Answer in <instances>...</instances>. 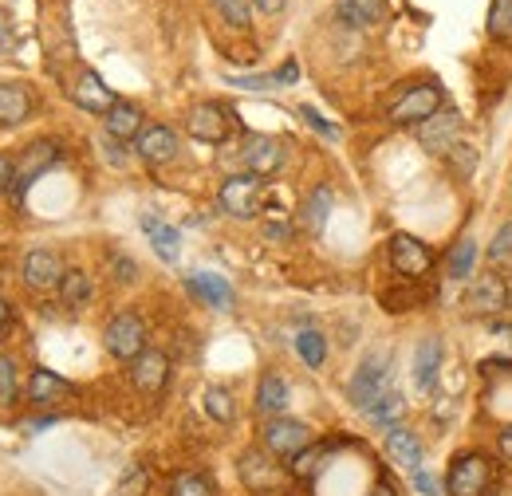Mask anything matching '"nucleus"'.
<instances>
[{"label":"nucleus","mask_w":512,"mask_h":496,"mask_svg":"<svg viewBox=\"0 0 512 496\" xmlns=\"http://www.w3.org/2000/svg\"><path fill=\"white\" fill-rule=\"evenodd\" d=\"M386 390H390V355L371 351V355L359 363V371L351 374V382H347V398H351V406H359V410L367 414Z\"/></svg>","instance_id":"obj_1"},{"label":"nucleus","mask_w":512,"mask_h":496,"mask_svg":"<svg viewBox=\"0 0 512 496\" xmlns=\"http://www.w3.org/2000/svg\"><path fill=\"white\" fill-rule=\"evenodd\" d=\"M442 87L438 83H414V87H406L394 103H390V111H386V119L394 126H422L426 119H434L438 111H442Z\"/></svg>","instance_id":"obj_2"},{"label":"nucleus","mask_w":512,"mask_h":496,"mask_svg":"<svg viewBox=\"0 0 512 496\" xmlns=\"http://www.w3.org/2000/svg\"><path fill=\"white\" fill-rule=\"evenodd\" d=\"M493 485V461L485 453H461L453 457L446 477L449 496H485Z\"/></svg>","instance_id":"obj_3"},{"label":"nucleus","mask_w":512,"mask_h":496,"mask_svg":"<svg viewBox=\"0 0 512 496\" xmlns=\"http://www.w3.org/2000/svg\"><path fill=\"white\" fill-rule=\"evenodd\" d=\"M56 162H60V146H56V142L40 138V142L24 146V150L16 154V166H12V186H8V193H12V197H24V193H28V186H32L36 178H44V174H48Z\"/></svg>","instance_id":"obj_4"},{"label":"nucleus","mask_w":512,"mask_h":496,"mask_svg":"<svg viewBox=\"0 0 512 496\" xmlns=\"http://www.w3.org/2000/svg\"><path fill=\"white\" fill-rule=\"evenodd\" d=\"M103 343H107V351H111L115 359L134 363V359L146 351V323H142V315H138V311H119V315L107 323Z\"/></svg>","instance_id":"obj_5"},{"label":"nucleus","mask_w":512,"mask_h":496,"mask_svg":"<svg viewBox=\"0 0 512 496\" xmlns=\"http://www.w3.org/2000/svg\"><path fill=\"white\" fill-rule=\"evenodd\" d=\"M390 264H394V272L398 276H410V280H418V276H426L430 268H434V252L426 241H418V237H410V233H394L390 237Z\"/></svg>","instance_id":"obj_6"},{"label":"nucleus","mask_w":512,"mask_h":496,"mask_svg":"<svg viewBox=\"0 0 512 496\" xmlns=\"http://www.w3.org/2000/svg\"><path fill=\"white\" fill-rule=\"evenodd\" d=\"M264 178H253V174H233L225 178L221 186V209L229 217H256L260 213V201H264Z\"/></svg>","instance_id":"obj_7"},{"label":"nucleus","mask_w":512,"mask_h":496,"mask_svg":"<svg viewBox=\"0 0 512 496\" xmlns=\"http://www.w3.org/2000/svg\"><path fill=\"white\" fill-rule=\"evenodd\" d=\"M512 304V292L509 284L501 280V276H481V280H473L469 284V292H465V300H461V308L469 311V315H477V319H485V315H497V311H505Z\"/></svg>","instance_id":"obj_8"},{"label":"nucleus","mask_w":512,"mask_h":496,"mask_svg":"<svg viewBox=\"0 0 512 496\" xmlns=\"http://www.w3.org/2000/svg\"><path fill=\"white\" fill-rule=\"evenodd\" d=\"M260 437H264V449L272 457H296L312 445V430L304 422H292V418H268Z\"/></svg>","instance_id":"obj_9"},{"label":"nucleus","mask_w":512,"mask_h":496,"mask_svg":"<svg viewBox=\"0 0 512 496\" xmlns=\"http://www.w3.org/2000/svg\"><path fill=\"white\" fill-rule=\"evenodd\" d=\"M241 162H245V174L272 178L284 166V142L280 138H268V134H249L245 146H241Z\"/></svg>","instance_id":"obj_10"},{"label":"nucleus","mask_w":512,"mask_h":496,"mask_svg":"<svg viewBox=\"0 0 512 496\" xmlns=\"http://www.w3.org/2000/svg\"><path fill=\"white\" fill-rule=\"evenodd\" d=\"M186 130H190L197 142L217 146V142H225V138H229L233 119H229V111H225L221 103H197L190 115H186Z\"/></svg>","instance_id":"obj_11"},{"label":"nucleus","mask_w":512,"mask_h":496,"mask_svg":"<svg viewBox=\"0 0 512 496\" xmlns=\"http://www.w3.org/2000/svg\"><path fill=\"white\" fill-rule=\"evenodd\" d=\"M24 284L32 292H56L64 284V264L52 248H32L24 256Z\"/></svg>","instance_id":"obj_12"},{"label":"nucleus","mask_w":512,"mask_h":496,"mask_svg":"<svg viewBox=\"0 0 512 496\" xmlns=\"http://www.w3.org/2000/svg\"><path fill=\"white\" fill-rule=\"evenodd\" d=\"M134 150H138V158H142V162H150V166L174 162V158H178V134H174L170 126L154 123L134 138Z\"/></svg>","instance_id":"obj_13"},{"label":"nucleus","mask_w":512,"mask_h":496,"mask_svg":"<svg viewBox=\"0 0 512 496\" xmlns=\"http://www.w3.org/2000/svg\"><path fill=\"white\" fill-rule=\"evenodd\" d=\"M457 134H461V111H449V107H442L434 119H426L418 126V138H422V146L430 154H449Z\"/></svg>","instance_id":"obj_14"},{"label":"nucleus","mask_w":512,"mask_h":496,"mask_svg":"<svg viewBox=\"0 0 512 496\" xmlns=\"http://www.w3.org/2000/svg\"><path fill=\"white\" fill-rule=\"evenodd\" d=\"M166 378H170V359H166L162 351H154V347H146V351L130 363V382H134V390H142V394H158V390L166 386Z\"/></svg>","instance_id":"obj_15"},{"label":"nucleus","mask_w":512,"mask_h":496,"mask_svg":"<svg viewBox=\"0 0 512 496\" xmlns=\"http://www.w3.org/2000/svg\"><path fill=\"white\" fill-rule=\"evenodd\" d=\"M237 473H241V481H245L253 493H272V489L280 485V469L272 465V457H268L264 449H249V453H241Z\"/></svg>","instance_id":"obj_16"},{"label":"nucleus","mask_w":512,"mask_h":496,"mask_svg":"<svg viewBox=\"0 0 512 496\" xmlns=\"http://www.w3.org/2000/svg\"><path fill=\"white\" fill-rule=\"evenodd\" d=\"M71 99H75V107H83V111H91V115H107L119 99H115V91H107V83L95 75V71H79V79H75V87H71Z\"/></svg>","instance_id":"obj_17"},{"label":"nucleus","mask_w":512,"mask_h":496,"mask_svg":"<svg viewBox=\"0 0 512 496\" xmlns=\"http://www.w3.org/2000/svg\"><path fill=\"white\" fill-rule=\"evenodd\" d=\"M438 371H442V339H438V335H430V339H422V343H418V351H414V386H418L422 394H426V390H434Z\"/></svg>","instance_id":"obj_18"},{"label":"nucleus","mask_w":512,"mask_h":496,"mask_svg":"<svg viewBox=\"0 0 512 496\" xmlns=\"http://www.w3.org/2000/svg\"><path fill=\"white\" fill-rule=\"evenodd\" d=\"M190 288H193V296H197L201 304H209V308H217V311L233 308V288H229V280L217 276V272H193Z\"/></svg>","instance_id":"obj_19"},{"label":"nucleus","mask_w":512,"mask_h":496,"mask_svg":"<svg viewBox=\"0 0 512 496\" xmlns=\"http://www.w3.org/2000/svg\"><path fill=\"white\" fill-rule=\"evenodd\" d=\"M386 453H390V461H398L402 469H422V437L414 434V430L390 426V430H386Z\"/></svg>","instance_id":"obj_20"},{"label":"nucleus","mask_w":512,"mask_h":496,"mask_svg":"<svg viewBox=\"0 0 512 496\" xmlns=\"http://www.w3.org/2000/svg\"><path fill=\"white\" fill-rule=\"evenodd\" d=\"M284 406H288V386H284V378L276 371L260 374V382H256V414H260V418H280Z\"/></svg>","instance_id":"obj_21"},{"label":"nucleus","mask_w":512,"mask_h":496,"mask_svg":"<svg viewBox=\"0 0 512 496\" xmlns=\"http://www.w3.org/2000/svg\"><path fill=\"white\" fill-rule=\"evenodd\" d=\"M71 394H75V386L52 371H36L28 378V398H32L36 406H56V402H64Z\"/></svg>","instance_id":"obj_22"},{"label":"nucleus","mask_w":512,"mask_h":496,"mask_svg":"<svg viewBox=\"0 0 512 496\" xmlns=\"http://www.w3.org/2000/svg\"><path fill=\"white\" fill-rule=\"evenodd\" d=\"M32 115V95L24 83H0V126H20Z\"/></svg>","instance_id":"obj_23"},{"label":"nucleus","mask_w":512,"mask_h":496,"mask_svg":"<svg viewBox=\"0 0 512 496\" xmlns=\"http://www.w3.org/2000/svg\"><path fill=\"white\" fill-rule=\"evenodd\" d=\"M142 130H146V126H142V111H138V103L119 99V103L107 111V134H111V138L130 142V138H138Z\"/></svg>","instance_id":"obj_24"},{"label":"nucleus","mask_w":512,"mask_h":496,"mask_svg":"<svg viewBox=\"0 0 512 496\" xmlns=\"http://www.w3.org/2000/svg\"><path fill=\"white\" fill-rule=\"evenodd\" d=\"M142 233L150 237L154 252H158L166 264H174V260H178V245H182V237H178V229H174V225H166V221H158V217H142Z\"/></svg>","instance_id":"obj_25"},{"label":"nucleus","mask_w":512,"mask_h":496,"mask_svg":"<svg viewBox=\"0 0 512 496\" xmlns=\"http://www.w3.org/2000/svg\"><path fill=\"white\" fill-rule=\"evenodd\" d=\"M331 205H335L331 186H316L308 197H304V205H300V225H304L308 233H320L323 221H327V213H331Z\"/></svg>","instance_id":"obj_26"},{"label":"nucleus","mask_w":512,"mask_h":496,"mask_svg":"<svg viewBox=\"0 0 512 496\" xmlns=\"http://www.w3.org/2000/svg\"><path fill=\"white\" fill-rule=\"evenodd\" d=\"M473 260H477V241H473V237H461L457 245L449 248V260H446L449 280H469Z\"/></svg>","instance_id":"obj_27"},{"label":"nucleus","mask_w":512,"mask_h":496,"mask_svg":"<svg viewBox=\"0 0 512 496\" xmlns=\"http://www.w3.org/2000/svg\"><path fill=\"white\" fill-rule=\"evenodd\" d=\"M485 32H489V40H497V44H512V0H493V4H489Z\"/></svg>","instance_id":"obj_28"},{"label":"nucleus","mask_w":512,"mask_h":496,"mask_svg":"<svg viewBox=\"0 0 512 496\" xmlns=\"http://www.w3.org/2000/svg\"><path fill=\"white\" fill-rule=\"evenodd\" d=\"M296 351H300V359H304L308 367H323V359H327V339H323L320 331L304 327V331L296 335Z\"/></svg>","instance_id":"obj_29"},{"label":"nucleus","mask_w":512,"mask_h":496,"mask_svg":"<svg viewBox=\"0 0 512 496\" xmlns=\"http://www.w3.org/2000/svg\"><path fill=\"white\" fill-rule=\"evenodd\" d=\"M60 296H64L67 308H83V304L91 300V280H87V272H64Z\"/></svg>","instance_id":"obj_30"},{"label":"nucleus","mask_w":512,"mask_h":496,"mask_svg":"<svg viewBox=\"0 0 512 496\" xmlns=\"http://www.w3.org/2000/svg\"><path fill=\"white\" fill-rule=\"evenodd\" d=\"M367 418H371L375 426H394V422L402 418V394H398V390L390 386L383 398H379V402H375V406L367 410Z\"/></svg>","instance_id":"obj_31"},{"label":"nucleus","mask_w":512,"mask_h":496,"mask_svg":"<svg viewBox=\"0 0 512 496\" xmlns=\"http://www.w3.org/2000/svg\"><path fill=\"white\" fill-rule=\"evenodd\" d=\"M201 402H205V414H209L213 422H233V394H229L225 386H209Z\"/></svg>","instance_id":"obj_32"},{"label":"nucleus","mask_w":512,"mask_h":496,"mask_svg":"<svg viewBox=\"0 0 512 496\" xmlns=\"http://www.w3.org/2000/svg\"><path fill=\"white\" fill-rule=\"evenodd\" d=\"M170 496H217V485H213L205 473H182V477L170 485Z\"/></svg>","instance_id":"obj_33"},{"label":"nucleus","mask_w":512,"mask_h":496,"mask_svg":"<svg viewBox=\"0 0 512 496\" xmlns=\"http://www.w3.org/2000/svg\"><path fill=\"white\" fill-rule=\"evenodd\" d=\"M320 461H323V445H308L304 453H296V457H292V477L312 481V477L320 473Z\"/></svg>","instance_id":"obj_34"},{"label":"nucleus","mask_w":512,"mask_h":496,"mask_svg":"<svg viewBox=\"0 0 512 496\" xmlns=\"http://www.w3.org/2000/svg\"><path fill=\"white\" fill-rule=\"evenodd\" d=\"M213 4H217V12L225 16V24L249 28V20H253V0H213Z\"/></svg>","instance_id":"obj_35"},{"label":"nucleus","mask_w":512,"mask_h":496,"mask_svg":"<svg viewBox=\"0 0 512 496\" xmlns=\"http://www.w3.org/2000/svg\"><path fill=\"white\" fill-rule=\"evenodd\" d=\"M20 394V378H16V363L8 355H0V406H12Z\"/></svg>","instance_id":"obj_36"},{"label":"nucleus","mask_w":512,"mask_h":496,"mask_svg":"<svg viewBox=\"0 0 512 496\" xmlns=\"http://www.w3.org/2000/svg\"><path fill=\"white\" fill-rule=\"evenodd\" d=\"M489 264H512V221L509 225H501V233L493 237V245H489Z\"/></svg>","instance_id":"obj_37"},{"label":"nucleus","mask_w":512,"mask_h":496,"mask_svg":"<svg viewBox=\"0 0 512 496\" xmlns=\"http://www.w3.org/2000/svg\"><path fill=\"white\" fill-rule=\"evenodd\" d=\"M146 493H150V473L142 465L127 469V477L119 481V496H146Z\"/></svg>","instance_id":"obj_38"},{"label":"nucleus","mask_w":512,"mask_h":496,"mask_svg":"<svg viewBox=\"0 0 512 496\" xmlns=\"http://www.w3.org/2000/svg\"><path fill=\"white\" fill-rule=\"evenodd\" d=\"M446 158L453 162V174H457V178H469V174L477 170V150H473V146H453Z\"/></svg>","instance_id":"obj_39"},{"label":"nucleus","mask_w":512,"mask_h":496,"mask_svg":"<svg viewBox=\"0 0 512 496\" xmlns=\"http://www.w3.org/2000/svg\"><path fill=\"white\" fill-rule=\"evenodd\" d=\"M300 115H304V119L312 123V130H320V134H327V138H339V126L327 123L320 111H316V107H300Z\"/></svg>","instance_id":"obj_40"},{"label":"nucleus","mask_w":512,"mask_h":496,"mask_svg":"<svg viewBox=\"0 0 512 496\" xmlns=\"http://www.w3.org/2000/svg\"><path fill=\"white\" fill-rule=\"evenodd\" d=\"M414 489L426 496H438L442 493V485H438V477L434 473H426V469H414Z\"/></svg>","instance_id":"obj_41"},{"label":"nucleus","mask_w":512,"mask_h":496,"mask_svg":"<svg viewBox=\"0 0 512 496\" xmlns=\"http://www.w3.org/2000/svg\"><path fill=\"white\" fill-rule=\"evenodd\" d=\"M12 166H16V158H8V154H0V193L12 186Z\"/></svg>","instance_id":"obj_42"},{"label":"nucleus","mask_w":512,"mask_h":496,"mask_svg":"<svg viewBox=\"0 0 512 496\" xmlns=\"http://www.w3.org/2000/svg\"><path fill=\"white\" fill-rule=\"evenodd\" d=\"M253 8H260L264 16H276V12H284V0H253Z\"/></svg>","instance_id":"obj_43"},{"label":"nucleus","mask_w":512,"mask_h":496,"mask_svg":"<svg viewBox=\"0 0 512 496\" xmlns=\"http://www.w3.org/2000/svg\"><path fill=\"white\" fill-rule=\"evenodd\" d=\"M497 445H501V453H505V457L512 461V426H505V430H501V437H497Z\"/></svg>","instance_id":"obj_44"},{"label":"nucleus","mask_w":512,"mask_h":496,"mask_svg":"<svg viewBox=\"0 0 512 496\" xmlns=\"http://www.w3.org/2000/svg\"><path fill=\"white\" fill-rule=\"evenodd\" d=\"M296 75H300V71H296V63H284V67L276 71V79H280V83H296Z\"/></svg>","instance_id":"obj_45"},{"label":"nucleus","mask_w":512,"mask_h":496,"mask_svg":"<svg viewBox=\"0 0 512 496\" xmlns=\"http://www.w3.org/2000/svg\"><path fill=\"white\" fill-rule=\"evenodd\" d=\"M0 40L4 44H12V20H8V12L0 8Z\"/></svg>","instance_id":"obj_46"},{"label":"nucleus","mask_w":512,"mask_h":496,"mask_svg":"<svg viewBox=\"0 0 512 496\" xmlns=\"http://www.w3.org/2000/svg\"><path fill=\"white\" fill-rule=\"evenodd\" d=\"M367 496H398V489H394V485H386V481H379Z\"/></svg>","instance_id":"obj_47"},{"label":"nucleus","mask_w":512,"mask_h":496,"mask_svg":"<svg viewBox=\"0 0 512 496\" xmlns=\"http://www.w3.org/2000/svg\"><path fill=\"white\" fill-rule=\"evenodd\" d=\"M8 319H12V308H8V304H4V300H0V331H4V327H8Z\"/></svg>","instance_id":"obj_48"}]
</instances>
